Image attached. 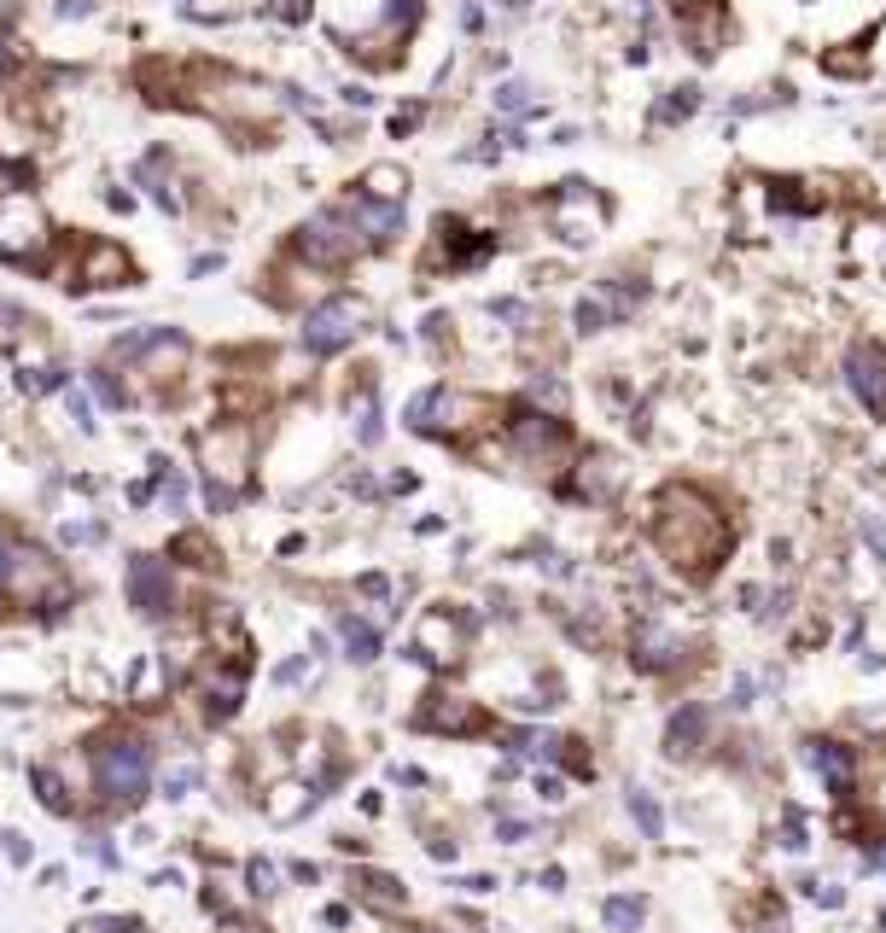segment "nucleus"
Instances as JSON below:
<instances>
[{
    "instance_id": "obj_1",
    "label": "nucleus",
    "mask_w": 886,
    "mask_h": 933,
    "mask_svg": "<svg viewBox=\"0 0 886 933\" xmlns=\"http://www.w3.org/2000/svg\"><path fill=\"white\" fill-rule=\"evenodd\" d=\"M648 537H653V549L665 555L671 572H683V578H717L729 549H735L729 514L717 508V496H706L688 479H676L653 496Z\"/></svg>"
},
{
    "instance_id": "obj_2",
    "label": "nucleus",
    "mask_w": 886,
    "mask_h": 933,
    "mask_svg": "<svg viewBox=\"0 0 886 933\" xmlns=\"http://www.w3.org/2000/svg\"><path fill=\"white\" fill-rule=\"evenodd\" d=\"M252 455L257 432L245 420H222L211 432H199V467H204V502L211 514H234L245 484H252Z\"/></svg>"
},
{
    "instance_id": "obj_3",
    "label": "nucleus",
    "mask_w": 886,
    "mask_h": 933,
    "mask_svg": "<svg viewBox=\"0 0 886 933\" xmlns=\"http://www.w3.org/2000/svg\"><path fill=\"white\" fill-rule=\"evenodd\" d=\"M502 432H508V455H513V467H525V473H537V479L561 473V467L572 461V426H566L561 415L537 409V403H520V409H508Z\"/></svg>"
},
{
    "instance_id": "obj_4",
    "label": "nucleus",
    "mask_w": 886,
    "mask_h": 933,
    "mask_svg": "<svg viewBox=\"0 0 886 933\" xmlns=\"http://www.w3.org/2000/svg\"><path fill=\"white\" fill-rule=\"evenodd\" d=\"M88 770H94V787L111 805H135L152 787V747L140 736H106L88 747Z\"/></svg>"
},
{
    "instance_id": "obj_5",
    "label": "nucleus",
    "mask_w": 886,
    "mask_h": 933,
    "mask_svg": "<svg viewBox=\"0 0 886 933\" xmlns=\"http://www.w3.org/2000/svg\"><path fill=\"white\" fill-rule=\"evenodd\" d=\"M490 415H497V403L456 392V385H426V392H415L403 409V420L426 438H467V432H479Z\"/></svg>"
},
{
    "instance_id": "obj_6",
    "label": "nucleus",
    "mask_w": 886,
    "mask_h": 933,
    "mask_svg": "<svg viewBox=\"0 0 886 933\" xmlns=\"http://www.w3.org/2000/svg\"><path fill=\"white\" fill-rule=\"evenodd\" d=\"M47 251H53V222H47V211H41V199L24 193V187L0 193V257L35 269Z\"/></svg>"
},
{
    "instance_id": "obj_7",
    "label": "nucleus",
    "mask_w": 886,
    "mask_h": 933,
    "mask_svg": "<svg viewBox=\"0 0 886 933\" xmlns=\"http://www.w3.org/2000/svg\"><path fill=\"white\" fill-rule=\"evenodd\" d=\"M367 321H374V310H367L356 292L321 298L316 310H303V351L309 356H339V351H350V344L367 333Z\"/></svg>"
},
{
    "instance_id": "obj_8",
    "label": "nucleus",
    "mask_w": 886,
    "mask_h": 933,
    "mask_svg": "<svg viewBox=\"0 0 886 933\" xmlns=\"http://www.w3.org/2000/svg\"><path fill=\"white\" fill-rule=\"evenodd\" d=\"M292 251H298L303 262H316V269L333 275V269H350V262L367 251V239H362L356 222L333 205V211H316V216H309L303 228L292 234Z\"/></svg>"
},
{
    "instance_id": "obj_9",
    "label": "nucleus",
    "mask_w": 886,
    "mask_h": 933,
    "mask_svg": "<svg viewBox=\"0 0 886 933\" xmlns=\"http://www.w3.org/2000/svg\"><path fill=\"white\" fill-rule=\"evenodd\" d=\"M188 356H193V344L175 328H140V351L129 362H135V374L147 379L152 392H175V379L188 374Z\"/></svg>"
},
{
    "instance_id": "obj_10",
    "label": "nucleus",
    "mask_w": 886,
    "mask_h": 933,
    "mask_svg": "<svg viewBox=\"0 0 886 933\" xmlns=\"http://www.w3.org/2000/svg\"><path fill=\"white\" fill-rule=\"evenodd\" d=\"M554 228H561V239H572V246H589V239L607 228V199L595 193L584 175L561 181V187H554Z\"/></svg>"
},
{
    "instance_id": "obj_11",
    "label": "nucleus",
    "mask_w": 886,
    "mask_h": 933,
    "mask_svg": "<svg viewBox=\"0 0 886 933\" xmlns=\"http://www.w3.org/2000/svg\"><path fill=\"white\" fill-rule=\"evenodd\" d=\"M71 292H106V287H135V262L122 246L111 239H88V246H76L71 257Z\"/></svg>"
},
{
    "instance_id": "obj_12",
    "label": "nucleus",
    "mask_w": 886,
    "mask_h": 933,
    "mask_svg": "<svg viewBox=\"0 0 886 933\" xmlns=\"http://www.w3.org/2000/svg\"><path fill=\"white\" fill-rule=\"evenodd\" d=\"M490 251H497V234L467 228L461 216H438V239H431L426 269H479Z\"/></svg>"
},
{
    "instance_id": "obj_13",
    "label": "nucleus",
    "mask_w": 886,
    "mask_h": 933,
    "mask_svg": "<svg viewBox=\"0 0 886 933\" xmlns=\"http://www.w3.org/2000/svg\"><path fill=\"white\" fill-rule=\"evenodd\" d=\"M846 385H852V397H857L875 420H886V344L852 339V351H846Z\"/></svg>"
},
{
    "instance_id": "obj_14",
    "label": "nucleus",
    "mask_w": 886,
    "mask_h": 933,
    "mask_svg": "<svg viewBox=\"0 0 886 933\" xmlns=\"http://www.w3.org/2000/svg\"><path fill=\"white\" fill-rule=\"evenodd\" d=\"M415 654H420L426 665H461V654H467V624L449 613V607H431V613L420 619V631H415Z\"/></svg>"
},
{
    "instance_id": "obj_15",
    "label": "nucleus",
    "mask_w": 886,
    "mask_h": 933,
    "mask_svg": "<svg viewBox=\"0 0 886 933\" xmlns=\"http://www.w3.org/2000/svg\"><path fill=\"white\" fill-rule=\"evenodd\" d=\"M122 583H129V601H135L147 619H163V613H170L175 583H170V566H163L158 555H135L129 572H122Z\"/></svg>"
},
{
    "instance_id": "obj_16",
    "label": "nucleus",
    "mask_w": 886,
    "mask_h": 933,
    "mask_svg": "<svg viewBox=\"0 0 886 933\" xmlns=\"http://www.w3.org/2000/svg\"><path fill=\"white\" fill-rule=\"evenodd\" d=\"M269 280H275L269 298H275V303H286V310H316L321 298H333V292H327V269L303 262L298 251H292V262H280V269H275Z\"/></svg>"
},
{
    "instance_id": "obj_17",
    "label": "nucleus",
    "mask_w": 886,
    "mask_h": 933,
    "mask_svg": "<svg viewBox=\"0 0 886 933\" xmlns=\"http://www.w3.org/2000/svg\"><path fill=\"white\" fill-rule=\"evenodd\" d=\"M415 723L431 729V736H472V729H484V712H479L467 695H449V688H438V695H426V706L415 712Z\"/></svg>"
},
{
    "instance_id": "obj_18",
    "label": "nucleus",
    "mask_w": 886,
    "mask_h": 933,
    "mask_svg": "<svg viewBox=\"0 0 886 933\" xmlns=\"http://www.w3.org/2000/svg\"><path fill=\"white\" fill-rule=\"evenodd\" d=\"M391 18V0H327V30L339 35V42H367V35H380Z\"/></svg>"
},
{
    "instance_id": "obj_19",
    "label": "nucleus",
    "mask_w": 886,
    "mask_h": 933,
    "mask_svg": "<svg viewBox=\"0 0 886 933\" xmlns=\"http://www.w3.org/2000/svg\"><path fill=\"white\" fill-rule=\"evenodd\" d=\"M339 211L362 228L367 246H391V239L403 234V205H380V199H367L362 187H356V193H344V199H339Z\"/></svg>"
},
{
    "instance_id": "obj_20",
    "label": "nucleus",
    "mask_w": 886,
    "mask_h": 933,
    "mask_svg": "<svg viewBox=\"0 0 886 933\" xmlns=\"http://www.w3.org/2000/svg\"><path fill=\"white\" fill-rule=\"evenodd\" d=\"M724 35H729L724 7H717V0H688V7H683V42H688V53L712 58L717 47H724Z\"/></svg>"
},
{
    "instance_id": "obj_21",
    "label": "nucleus",
    "mask_w": 886,
    "mask_h": 933,
    "mask_svg": "<svg viewBox=\"0 0 886 933\" xmlns=\"http://www.w3.org/2000/svg\"><path fill=\"white\" fill-rule=\"evenodd\" d=\"M245 700V659H228L216 672H204V718L211 723H228Z\"/></svg>"
},
{
    "instance_id": "obj_22",
    "label": "nucleus",
    "mask_w": 886,
    "mask_h": 933,
    "mask_svg": "<svg viewBox=\"0 0 886 933\" xmlns=\"http://www.w3.org/2000/svg\"><path fill=\"white\" fill-rule=\"evenodd\" d=\"M688 647L676 642L665 624H642V631H636V665H642V672H676V659H683Z\"/></svg>"
},
{
    "instance_id": "obj_23",
    "label": "nucleus",
    "mask_w": 886,
    "mask_h": 933,
    "mask_svg": "<svg viewBox=\"0 0 886 933\" xmlns=\"http://www.w3.org/2000/svg\"><path fill=\"white\" fill-rule=\"evenodd\" d=\"M805 764L822 770V782H829L840 800L852 794V753H846L840 741H805Z\"/></svg>"
},
{
    "instance_id": "obj_24",
    "label": "nucleus",
    "mask_w": 886,
    "mask_h": 933,
    "mask_svg": "<svg viewBox=\"0 0 886 933\" xmlns=\"http://www.w3.org/2000/svg\"><path fill=\"white\" fill-rule=\"evenodd\" d=\"M618 491V461L612 455H584V467L572 473V496H584V502H607Z\"/></svg>"
},
{
    "instance_id": "obj_25",
    "label": "nucleus",
    "mask_w": 886,
    "mask_h": 933,
    "mask_svg": "<svg viewBox=\"0 0 886 933\" xmlns=\"http://www.w3.org/2000/svg\"><path fill=\"white\" fill-rule=\"evenodd\" d=\"M706 729H712L706 706H683V712L671 718V729H665V753L671 759H694L700 741H706Z\"/></svg>"
},
{
    "instance_id": "obj_26",
    "label": "nucleus",
    "mask_w": 886,
    "mask_h": 933,
    "mask_svg": "<svg viewBox=\"0 0 886 933\" xmlns=\"http://www.w3.org/2000/svg\"><path fill=\"white\" fill-rule=\"evenodd\" d=\"M135 181H140V187H152V199H158V205L163 211H181V193H175V170H170V152H147V158H140V164H135Z\"/></svg>"
},
{
    "instance_id": "obj_27",
    "label": "nucleus",
    "mask_w": 886,
    "mask_h": 933,
    "mask_svg": "<svg viewBox=\"0 0 886 933\" xmlns=\"http://www.w3.org/2000/svg\"><path fill=\"white\" fill-rule=\"evenodd\" d=\"M350 892H356L362 904H374V910H403L408 904V892L391 876H380V869H356V876H350Z\"/></svg>"
},
{
    "instance_id": "obj_28",
    "label": "nucleus",
    "mask_w": 886,
    "mask_h": 933,
    "mask_svg": "<svg viewBox=\"0 0 886 933\" xmlns=\"http://www.w3.org/2000/svg\"><path fill=\"white\" fill-rule=\"evenodd\" d=\"M362 193L380 199V205H403V199H408V170L403 164H374L362 175Z\"/></svg>"
},
{
    "instance_id": "obj_29",
    "label": "nucleus",
    "mask_w": 886,
    "mask_h": 933,
    "mask_svg": "<svg viewBox=\"0 0 886 933\" xmlns=\"http://www.w3.org/2000/svg\"><path fill=\"white\" fill-rule=\"evenodd\" d=\"M263 805H269V817H275V823H298L303 811L316 805V794H309L303 782H280V787H269V800H263Z\"/></svg>"
},
{
    "instance_id": "obj_30",
    "label": "nucleus",
    "mask_w": 886,
    "mask_h": 933,
    "mask_svg": "<svg viewBox=\"0 0 886 933\" xmlns=\"http://www.w3.org/2000/svg\"><path fill=\"white\" fill-rule=\"evenodd\" d=\"M339 636H344V647H350V659H356V665L380 659V631H374V624H362L356 613H339Z\"/></svg>"
},
{
    "instance_id": "obj_31",
    "label": "nucleus",
    "mask_w": 886,
    "mask_h": 933,
    "mask_svg": "<svg viewBox=\"0 0 886 933\" xmlns=\"http://www.w3.org/2000/svg\"><path fill=\"white\" fill-rule=\"evenodd\" d=\"M601 916H607L612 933H636V927L648 922V899H642V892H618V899H607Z\"/></svg>"
},
{
    "instance_id": "obj_32",
    "label": "nucleus",
    "mask_w": 886,
    "mask_h": 933,
    "mask_svg": "<svg viewBox=\"0 0 886 933\" xmlns=\"http://www.w3.org/2000/svg\"><path fill=\"white\" fill-rule=\"evenodd\" d=\"M71 374L58 368V362H41V368H18V392L24 397H47V392H65Z\"/></svg>"
},
{
    "instance_id": "obj_33",
    "label": "nucleus",
    "mask_w": 886,
    "mask_h": 933,
    "mask_svg": "<svg viewBox=\"0 0 886 933\" xmlns=\"http://www.w3.org/2000/svg\"><path fill=\"white\" fill-rule=\"evenodd\" d=\"M18 560H24V537L12 525H0V601H12V578H18Z\"/></svg>"
},
{
    "instance_id": "obj_34",
    "label": "nucleus",
    "mask_w": 886,
    "mask_h": 933,
    "mask_svg": "<svg viewBox=\"0 0 886 933\" xmlns=\"http://www.w3.org/2000/svg\"><path fill=\"white\" fill-rule=\"evenodd\" d=\"M765 187H770L776 211H799V216L816 211V193H805V181H765Z\"/></svg>"
},
{
    "instance_id": "obj_35",
    "label": "nucleus",
    "mask_w": 886,
    "mask_h": 933,
    "mask_svg": "<svg viewBox=\"0 0 886 933\" xmlns=\"http://www.w3.org/2000/svg\"><path fill=\"white\" fill-rule=\"evenodd\" d=\"M30 782H35V794H41V805H47V811H71V794H65V782H58L47 764H35V770H30Z\"/></svg>"
},
{
    "instance_id": "obj_36",
    "label": "nucleus",
    "mask_w": 886,
    "mask_h": 933,
    "mask_svg": "<svg viewBox=\"0 0 886 933\" xmlns=\"http://www.w3.org/2000/svg\"><path fill=\"white\" fill-rule=\"evenodd\" d=\"M170 555H181L188 566H216V549H211V537H204V532H181Z\"/></svg>"
},
{
    "instance_id": "obj_37",
    "label": "nucleus",
    "mask_w": 886,
    "mask_h": 933,
    "mask_svg": "<svg viewBox=\"0 0 886 933\" xmlns=\"http://www.w3.org/2000/svg\"><path fill=\"white\" fill-rule=\"evenodd\" d=\"M694 106H700V88H694V83L671 88V99L659 106V124H683V117H694Z\"/></svg>"
},
{
    "instance_id": "obj_38",
    "label": "nucleus",
    "mask_w": 886,
    "mask_h": 933,
    "mask_svg": "<svg viewBox=\"0 0 886 933\" xmlns=\"http://www.w3.org/2000/svg\"><path fill=\"white\" fill-rule=\"evenodd\" d=\"M380 403H374V392H362L356 397V443H380Z\"/></svg>"
},
{
    "instance_id": "obj_39",
    "label": "nucleus",
    "mask_w": 886,
    "mask_h": 933,
    "mask_svg": "<svg viewBox=\"0 0 886 933\" xmlns=\"http://www.w3.org/2000/svg\"><path fill=\"white\" fill-rule=\"evenodd\" d=\"M531 403H537V409H566V385L561 379H554V374H537V379H531Z\"/></svg>"
},
{
    "instance_id": "obj_40",
    "label": "nucleus",
    "mask_w": 886,
    "mask_h": 933,
    "mask_svg": "<svg viewBox=\"0 0 886 933\" xmlns=\"http://www.w3.org/2000/svg\"><path fill=\"white\" fill-rule=\"evenodd\" d=\"M65 409H71V420H76V432H94V403H88V392L65 385Z\"/></svg>"
},
{
    "instance_id": "obj_41",
    "label": "nucleus",
    "mask_w": 886,
    "mask_h": 933,
    "mask_svg": "<svg viewBox=\"0 0 886 933\" xmlns=\"http://www.w3.org/2000/svg\"><path fill=\"white\" fill-rule=\"evenodd\" d=\"M607 321H612V310H607L601 298H584V303H578V333H601Z\"/></svg>"
},
{
    "instance_id": "obj_42",
    "label": "nucleus",
    "mask_w": 886,
    "mask_h": 933,
    "mask_svg": "<svg viewBox=\"0 0 886 933\" xmlns=\"http://www.w3.org/2000/svg\"><path fill=\"white\" fill-rule=\"evenodd\" d=\"M94 397L106 403V409H122V403H129V392L111 379V368H94Z\"/></svg>"
},
{
    "instance_id": "obj_43",
    "label": "nucleus",
    "mask_w": 886,
    "mask_h": 933,
    "mask_svg": "<svg viewBox=\"0 0 886 933\" xmlns=\"http://www.w3.org/2000/svg\"><path fill=\"white\" fill-rule=\"evenodd\" d=\"M193 782H199V764H188V759H181L175 770H163V794H170V800H181Z\"/></svg>"
},
{
    "instance_id": "obj_44",
    "label": "nucleus",
    "mask_w": 886,
    "mask_h": 933,
    "mask_svg": "<svg viewBox=\"0 0 886 933\" xmlns=\"http://www.w3.org/2000/svg\"><path fill=\"white\" fill-rule=\"evenodd\" d=\"M630 811H636V823H642V835L659 840V805L642 794V787H630Z\"/></svg>"
},
{
    "instance_id": "obj_45",
    "label": "nucleus",
    "mask_w": 886,
    "mask_h": 933,
    "mask_svg": "<svg viewBox=\"0 0 886 933\" xmlns=\"http://www.w3.org/2000/svg\"><path fill=\"white\" fill-rule=\"evenodd\" d=\"M497 106H502V111H531V83H502V88H497Z\"/></svg>"
},
{
    "instance_id": "obj_46",
    "label": "nucleus",
    "mask_w": 886,
    "mask_h": 933,
    "mask_svg": "<svg viewBox=\"0 0 886 933\" xmlns=\"http://www.w3.org/2000/svg\"><path fill=\"white\" fill-rule=\"evenodd\" d=\"M822 65H829L834 76H863V71H869V58H863V53H829Z\"/></svg>"
},
{
    "instance_id": "obj_47",
    "label": "nucleus",
    "mask_w": 886,
    "mask_h": 933,
    "mask_svg": "<svg viewBox=\"0 0 886 933\" xmlns=\"http://www.w3.org/2000/svg\"><path fill=\"white\" fill-rule=\"evenodd\" d=\"M245 876H252V899H275V864H252Z\"/></svg>"
},
{
    "instance_id": "obj_48",
    "label": "nucleus",
    "mask_w": 886,
    "mask_h": 933,
    "mask_svg": "<svg viewBox=\"0 0 886 933\" xmlns=\"http://www.w3.org/2000/svg\"><path fill=\"white\" fill-rule=\"evenodd\" d=\"M269 12L280 18V24H303V18H309V0H269Z\"/></svg>"
},
{
    "instance_id": "obj_49",
    "label": "nucleus",
    "mask_w": 886,
    "mask_h": 933,
    "mask_svg": "<svg viewBox=\"0 0 886 933\" xmlns=\"http://www.w3.org/2000/svg\"><path fill=\"white\" fill-rule=\"evenodd\" d=\"M420 117H426V106H403L397 117H391V135H408V129H420Z\"/></svg>"
},
{
    "instance_id": "obj_50",
    "label": "nucleus",
    "mask_w": 886,
    "mask_h": 933,
    "mask_svg": "<svg viewBox=\"0 0 886 933\" xmlns=\"http://www.w3.org/2000/svg\"><path fill=\"white\" fill-rule=\"evenodd\" d=\"M781 846L805 851V817H788V828H781Z\"/></svg>"
},
{
    "instance_id": "obj_51",
    "label": "nucleus",
    "mask_w": 886,
    "mask_h": 933,
    "mask_svg": "<svg viewBox=\"0 0 886 933\" xmlns=\"http://www.w3.org/2000/svg\"><path fill=\"white\" fill-rule=\"evenodd\" d=\"M426 339H431V351H444V339H449V315H431V321H426Z\"/></svg>"
},
{
    "instance_id": "obj_52",
    "label": "nucleus",
    "mask_w": 886,
    "mask_h": 933,
    "mask_svg": "<svg viewBox=\"0 0 886 933\" xmlns=\"http://www.w3.org/2000/svg\"><path fill=\"white\" fill-rule=\"evenodd\" d=\"M53 12H58V18H88V12H94V0H58Z\"/></svg>"
},
{
    "instance_id": "obj_53",
    "label": "nucleus",
    "mask_w": 886,
    "mask_h": 933,
    "mask_svg": "<svg viewBox=\"0 0 886 933\" xmlns=\"http://www.w3.org/2000/svg\"><path fill=\"white\" fill-rule=\"evenodd\" d=\"M65 543H99V525H65Z\"/></svg>"
},
{
    "instance_id": "obj_54",
    "label": "nucleus",
    "mask_w": 886,
    "mask_h": 933,
    "mask_svg": "<svg viewBox=\"0 0 886 933\" xmlns=\"http://www.w3.org/2000/svg\"><path fill=\"white\" fill-rule=\"evenodd\" d=\"M76 933H135V922H88V927H76Z\"/></svg>"
},
{
    "instance_id": "obj_55",
    "label": "nucleus",
    "mask_w": 886,
    "mask_h": 933,
    "mask_svg": "<svg viewBox=\"0 0 886 933\" xmlns=\"http://www.w3.org/2000/svg\"><path fill=\"white\" fill-rule=\"evenodd\" d=\"M7 71H12V42L0 35V76H7Z\"/></svg>"
},
{
    "instance_id": "obj_56",
    "label": "nucleus",
    "mask_w": 886,
    "mask_h": 933,
    "mask_svg": "<svg viewBox=\"0 0 886 933\" xmlns=\"http://www.w3.org/2000/svg\"><path fill=\"white\" fill-rule=\"evenodd\" d=\"M869 239H880V257H875V262L886 269V222H880V228H869Z\"/></svg>"
},
{
    "instance_id": "obj_57",
    "label": "nucleus",
    "mask_w": 886,
    "mask_h": 933,
    "mask_svg": "<svg viewBox=\"0 0 886 933\" xmlns=\"http://www.w3.org/2000/svg\"><path fill=\"white\" fill-rule=\"evenodd\" d=\"M869 864H875L880 876H886V846H875V851H869Z\"/></svg>"
},
{
    "instance_id": "obj_58",
    "label": "nucleus",
    "mask_w": 886,
    "mask_h": 933,
    "mask_svg": "<svg viewBox=\"0 0 886 933\" xmlns=\"http://www.w3.org/2000/svg\"><path fill=\"white\" fill-rule=\"evenodd\" d=\"M222 933H263V927H239V922H234V927H222Z\"/></svg>"
},
{
    "instance_id": "obj_59",
    "label": "nucleus",
    "mask_w": 886,
    "mask_h": 933,
    "mask_svg": "<svg viewBox=\"0 0 886 933\" xmlns=\"http://www.w3.org/2000/svg\"><path fill=\"white\" fill-rule=\"evenodd\" d=\"M880 927H886V910H880Z\"/></svg>"
}]
</instances>
